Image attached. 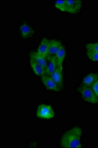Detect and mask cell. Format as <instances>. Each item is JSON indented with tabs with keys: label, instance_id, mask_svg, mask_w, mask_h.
Instances as JSON below:
<instances>
[{
	"label": "cell",
	"instance_id": "obj_1",
	"mask_svg": "<svg viewBox=\"0 0 98 148\" xmlns=\"http://www.w3.org/2000/svg\"><path fill=\"white\" fill-rule=\"evenodd\" d=\"M82 131L81 127L76 126L66 131L61 137L60 145L62 148H81V138Z\"/></svg>",
	"mask_w": 98,
	"mask_h": 148
},
{
	"label": "cell",
	"instance_id": "obj_2",
	"mask_svg": "<svg viewBox=\"0 0 98 148\" xmlns=\"http://www.w3.org/2000/svg\"><path fill=\"white\" fill-rule=\"evenodd\" d=\"M78 91L81 94L82 99L85 102L91 104H98V97L93 90L92 86H81L79 88Z\"/></svg>",
	"mask_w": 98,
	"mask_h": 148
},
{
	"label": "cell",
	"instance_id": "obj_3",
	"mask_svg": "<svg viewBox=\"0 0 98 148\" xmlns=\"http://www.w3.org/2000/svg\"><path fill=\"white\" fill-rule=\"evenodd\" d=\"M36 114L37 118L44 120H50L55 116V113L52 107L44 104L39 105Z\"/></svg>",
	"mask_w": 98,
	"mask_h": 148
},
{
	"label": "cell",
	"instance_id": "obj_4",
	"mask_svg": "<svg viewBox=\"0 0 98 148\" xmlns=\"http://www.w3.org/2000/svg\"><path fill=\"white\" fill-rule=\"evenodd\" d=\"M41 79L42 84L48 90L51 91H59V88L50 76L44 75L41 77Z\"/></svg>",
	"mask_w": 98,
	"mask_h": 148
},
{
	"label": "cell",
	"instance_id": "obj_5",
	"mask_svg": "<svg viewBox=\"0 0 98 148\" xmlns=\"http://www.w3.org/2000/svg\"><path fill=\"white\" fill-rule=\"evenodd\" d=\"M49 40L44 38L42 39L41 44L39 45L37 52L38 54L44 58L46 60H48V49H49Z\"/></svg>",
	"mask_w": 98,
	"mask_h": 148
},
{
	"label": "cell",
	"instance_id": "obj_6",
	"mask_svg": "<svg viewBox=\"0 0 98 148\" xmlns=\"http://www.w3.org/2000/svg\"><path fill=\"white\" fill-rule=\"evenodd\" d=\"M19 30L22 38L25 39L32 38L35 33L32 27L27 23L22 24L19 27Z\"/></svg>",
	"mask_w": 98,
	"mask_h": 148
},
{
	"label": "cell",
	"instance_id": "obj_7",
	"mask_svg": "<svg viewBox=\"0 0 98 148\" xmlns=\"http://www.w3.org/2000/svg\"><path fill=\"white\" fill-rule=\"evenodd\" d=\"M68 3V12L76 14L81 10L82 2L81 1H67Z\"/></svg>",
	"mask_w": 98,
	"mask_h": 148
},
{
	"label": "cell",
	"instance_id": "obj_8",
	"mask_svg": "<svg viewBox=\"0 0 98 148\" xmlns=\"http://www.w3.org/2000/svg\"><path fill=\"white\" fill-rule=\"evenodd\" d=\"M50 77L57 84L60 89L62 88L63 85V69L57 67Z\"/></svg>",
	"mask_w": 98,
	"mask_h": 148
},
{
	"label": "cell",
	"instance_id": "obj_9",
	"mask_svg": "<svg viewBox=\"0 0 98 148\" xmlns=\"http://www.w3.org/2000/svg\"><path fill=\"white\" fill-rule=\"evenodd\" d=\"M62 46L61 42L56 40H49V49H48L49 59L51 57L55 56V54L57 53V52L58 51L60 47Z\"/></svg>",
	"mask_w": 98,
	"mask_h": 148
},
{
	"label": "cell",
	"instance_id": "obj_10",
	"mask_svg": "<svg viewBox=\"0 0 98 148\" xmlns=\"http://www.w3.org/2000/svg\"><path fill=\"white\" fill-rule=\"evenodd\" d=\"M48 61V63L45 70V75L51 76L57 67V63L55 56L51 57Z\"/></svg>",
	"mask_w": 98,
	"mask_h": 148
},
{
	"label": "cell",
	"instance_id": "obj_11",
	"mask_svg": "<svg viewBox=\"0 0 98 148\" xmlns=\"http://www.w3.org/2000/svg\"><path fill=\"white\" fill-rule=\"evenodd\" d=\"M31 67L32 68L33 71L36 75L42 77L44 75H45V69L42 66L36 62L34 59L30 58V60Z\"/></svg>",
	"mask_w": 98,
	"mask_h": 148
},
{
	"label": "cell",
	"instance_id": "obj_12",
	"mask_svg": "<svg viewBox=\"0 0 98 148\" xmlns=\"http://www.w3.org/2000/svg\"><path fill=\"white\" fill-rule=\"evenodd\" d=\"M66 54V49H65L64 47L62 46L57 52V53L55 54L57 67L62 69H63V63L64 61Z\"/></svg>",
	"mask_w": 98,
	"mask_h": 148
},
{
	"label": "cell",
	"instance_id": "obj_13",
	"mask_svg": "<svg viewBox=\"0 0 98 148\" xmlns=\"http://www.w3.org/2000/svg\"><path fill=\"white\" fill-rule=\"evenodd\" d=\"M29 56L30 58L34 59V60L36 61V62L39 63V64L42 66L46 70L48 63H47V60L38 54L37 51H31Z\"/></svg>",
	"mask_w": 98,
	"mask_h": 148
},
{
	"label": "cell",
	"instance_id": "obj_14",
	"mask_svg": "<svg viewBox=\"0 0 98 148\" xmlns=\"http://www.w3.org/2000/svg\"><path fill=\"white\" fill-rule=\"evenodd\" d=\"M98 79V75L94 73H90L86 75L82 81V86H90Z\"/></svg>",
	"mask_w": 98,
	"mask_h": 148
},
{
	"label": "cell",
	"instance_id": "obj_15",
	"mask_svg": "<svg viewBox=\"0 0 98 148\" xmlns=\"http://www.w3.org/2000/svg\"><path fill=\"white\" fill-rule=\"evenodd\" d=\"M55 6L62 12H68V3L67 1H56Z\"/></svg>",
	"mask_w": 98,
	"mask_h": 148
},
{
	"label": "cell",
	"instance_id": "obj_16",
	"mask_svg": "<svg viewBox=\"0 0 98 148\" xmlns=\"http://www.w3.org/2000/svg\"><path fill=\"white\" fill-rule=\"evenodd\" d=\"M86 54L90 60L98 62V52L87 51Z\"/></svg>",
	"mask_w": 98,
	"mask_h": 148
},
{
	"label": "cell",
	"instance_id": "obj_17",
	"mask_svg": "<svg viewBox=\"0 0 98 148\" xmlns=\"http://www.w3.org/2000/svg\"><path fill=\"white\" fill-rule=\"evenodd\" d=\"M87 51L98 52V42L88 43L86 45Z\"/></svg>",
	"mask_w": 98,
	"mask_h": 148
},
{
	"label": "cell",
	"instance_id": "obj_18",
	"mask_svg": "<svg viewBox=\"0 0 98 148\" xmlns=\"http://www.w3.org/2000/svg\"><path fill=\"white\" fill-rule=\"evenodd\" d=\"M92 88H93V90L98 98V79L92 84Z\"/></svg>",
	"mask_w": 98,
	"mask_h": 148
}]
</instances>
